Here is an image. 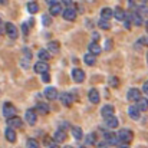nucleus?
<instances>
[{
  "instance_id": "30",
  "label": "nucleus",
  "mask_w": 148,
  "mask_h": 148,
  "mask_svg": "<svg viewBox=\"0 0 148 148\" xmlns=\"http://www.w3.org/2000/svg\"><path fill=\"white\" fill-rule=\"evenodd\" d=\"M89 52H91V53H94V55L97 56V55L101 53V46H99L97 42H92V43L89 45Z\"/></svg>"
},
{
  "instance_id": "2",
  "label": "nucleus",
  "mask_w": 148,
  "mask_h": 148,
  "mask_svg": "<svg viewBox=\"0 0 148 148\" xmlns=\"http://www.w3.org/2000/svg\"><path fill=\"white\" fill-rule=\"evenodd\" d=\"M4 30H6V33H7V36L10 38V39H16L17 36H19V32H17V27L13 25V23H10V22H7L6 25H4Z\"/></svg>"
},
{
  "instance_id": "38",
  "label": "nucleus",
  "mask_w": 148,
  "mask_h": 148,
  "mask_svg": "<svg viewBox=\"0 0 148 148\" xmlns=\"http://www.w3.org/2000/svg\"><path fill=\"white\" fill-rule=\"evenodd\" d=\"M42 81H43V82H49L50 81L49 72H46V73H43V75H42Z\"/></svg>"
},
{
  "instance_id": "41",
  "label": "nucleus",
  "mask_w": 148,
  "mask_h": 148,
  "mask_svg": "<svg viewBox=\"0 0 148 148\" xmlns=\"http://www.w3.org/2000/svg\"><path fill=\"white\" fill-rule=\"evenodd\" d=\"M60 1H62L65 6H71V4H72V0H60Z\"/></svg>"
},
{
  "instance_id": "39",
  "label": "nucleus",
  "mask_w": 148,
  "mask_h": 148,
  "mask_svg": "<svg viewBox=\"0 0 148 148\" xmlns=\"http://www.w3.org/2000/svg\"><path fill=\"white\" fill-rule=\"evenodd\" d=\"M140 43H141V45H147V46H148V36H145V38H141V39H140Z\"/></svg>"
},
{
  "instance_id": "37",
  "label": "nucleus",
  "mask_w": 148,
  "mask_h": 148,
  "mask_svg": "<svg viewBox=\"0 0 148 148\" xmlns=\"http://www.w3.org/2000/svg\"><path fill=\"white\" fill-rule=\"evenodd\" d=\"M22 29H23V33H25V36H27V35H29V25L23 23V25H22Z\"/></svg>"
},
{
  "instance_id": "18",
  "label": "nucleus",
  "mask_w": 148,
  "mask_h": 148,
  "mask_svg": "<svg viewBox=\"0 0 148 148\" xmlns=\"http://www.w3.org/2000/svg\"><path fill=\"white\" fill-rule=\"evenodd\" d=\"M105 124H106V127L111 128V130L118 128V118H115V116H109V118L105 119Z\"/></svg>"
},
{
  "instance_id": "44",
  "label": "nucleus",
  "mask_w": 148,
  "mask_h": 148,
  "mask_svg": "<svg viewBox=\"0 0 148 148\" xmlns=\"http://www.w3.org/2000/svg\"><path fill=\"white\" fill-rule=\"evenodd\" d=\"M46 3H48L49 6H52V4H55V3H56V0H46Z\"/></svg>"
},
{
  "instance_id": "27",
  "label": "nucleus",
  "mask_w": 148,
  "mask_h": 148,
  "mask_svg": "<svg viewBox=\"0 0 148 148\" xmlns=\"http://www.w3.org/2000/svg\"><path fill=\"white\" fill-rule=\"evenodd\" d=\"M59 49H60V45H59L56 40H52V42H49V43H48V50H49V52H52V53H58V52H59Z\"/></svg>"
},
{
  "instance_id": "21",
  "label": "nucleus",
  "mask_w": 148,
  "mask_h": 148,
  "mask_svg": "<svg viewBox=\"0 0 148 148\" xmlns=\"http://www.w3.org/2000/svg\"><path fill=\"white\" fill-rule=\"evenodd\" d=\"M84 60H85V63L86 65H89V66H94L95 63H97V59H95V55L94 53H86L85 56H84Z\"/></svg>"
},
{
  "instance_id": "29",
  "label": "nucleus",
  "mask_w": 148,
  "mask_h": 148,
  "mask_svg": "<svg viewBox=\"0 0 148 148\" xmlns=\"http://www.w3.org/2000/svg\"><path fill=\"white\" fill-rule=\"evenodd\" d=\"M71 131H72V135L75 137V140H81L82 135H84V134H82V130H81L79 127H72Z\"/></svg>"
},
{
  "instance_id": "49",
  "label": "nucleus",
  "mask_w": 148,
  "mask_h": 148,
  "mask_svg": "<svg viewBox=\"0 0 148 148\" xmlns=\"http://www.w3.org/2000/svg\"><path fill=\"white\" fill-rule=\"evenodd\" d=\"M143 1H148V0H143Z\"/></svg>"
},
{
  "instance_id": "34",
  "label": "nucleus",
  "mask_w": 148,
  "mask_h": 148,
  "mask_svg": "<svg viewBox=\"0 0 148 148\" xmlns=\"http://www.w3.org/2000/svg\"><path fill=\"white\" fill-rule=\"evenodd\" d=\"M26 148H39V143L35 138H29L26 141Z\"/></svg>"
},
{
  "instance_id": "24",
  "label": "nucleus",
  "mask_w": 148,
  "mask_h": 148,
  "mask_svg": "<svg viewBox=\"0 0 148 148\" xmlns=\"http://www.w3.org/2000/svg\"><path fill=\"white\" fill-rule=\"evenodd\" d=\"M131 20H132V23H134L135 26H141V25L144 23L143 16H141L140 13H132V14H131Z\"/></svg>"
},
{
  "instance_id": "47",
  "label": "nucleus",
  "mask_w": 148,
  "mask_h": 148,
  "mask_svg": "<svg viewBox=\"0 0 148 148\" xmlns=\"http://www.w3.org/2000/svg\"><path fill=\"white\" fill-rule=\"evenodd\" d=\"M145 27H147V29H148V20H147V22H145Z\"/></svg>"
},
{
  "instance_id": "45",
  "label": "nucleus",
  "mask_w": 148,
  "mask_h": 148,
  "mask_svg": "<svg viewBox=\"0 0 148 148\" xmlns=\"http://www.w3.org/2000/svg\"><path fill=\"white\" fill-rule=\"evenodd\" d=\"M92 38H94V39H99V35H98V33H95V32H94V33H92Z\"/></svg>"
},
{
  "instance_id": "10",
  "label": "nucleus",
  "mask_w": 148,
  "mask_h": 148,
  "mask_svg": "<svg viewBox=\"0 0 148 148\" xmlns=\"http://www.w3.org/2000/svg\"><path fill=\"white\" fill-rule=\"evenodd\" d=\"M63 17H65L66 20H69V22L75 20V19H76V10H75L73 7H68V9L63 12Z\"/></svg>"
},
{
  "instance_id": "23",
  "label": "nucleus",
  "mask_w": 148,
  "mask_h": 148,
  "mask_svg": "<svg viewBox=\"0 0 148 148\" xmlns=\"http://www.w3.org/2000/svg\"><path fill=\"white\" fill-rule=\"evenodd\" d=\"M26 9H27V12L29 13H38L39 12V4L36 3V1H29L27 4H26Z\"/></svg>"
},
{
  "instance_id": "1",
  "label": "nucleus",
  "mask_w": 148,
  "mask_h": 148,
  "mask_svg": "<svg viewBox=\"0 0 148 148\" xmlns=\"http://www.w3.org/2000/svg\"><path fill=\"white\" fill-rule=\"evenodd\" d=\"M118 138H119L121 143L130 144L132 141V138H134V134L130 130H121V131H118Z\"/></svg>"
},
{
  "instance_id": "6",
  "label": "nucleus",
  "mask_w": 148,
  "mask_h": 148,
  "mask_svg": "<svg viewBox=\"0 0 148 148\" xmlns=\"http://www.w3.org/2000/svg\"><path fill=\"white\" fill-rule=\"evenodd\" d=\"M105 140H106V144H109V145H119L121 144V141L118 138V134L108 132V134H105Z\"/></svg>"
},
{
  "instance_id": "8",
  "label": "nucleus",
  "mask_w": 148,
  "mask_h": 148,
  "mask_svg": "<svg viewBox=\"0 0 148 148\" xmlns=\"http://www.w3.org/2000/svg\"><path fill=\"white\" fill-rule=\"evenodd\" d=\"M127 98L128 101H138V99L141 98V92H140V89H137V88H132V89H130L128 91V94H127Z\"/></svg>"
},
{
  "instance_id": "46",
  "label": "nucleus",
  "mask_w": 148,
  "mask_h": 148,
  "mask_svg": "<svg viewBox=\"0 0 148 148\" xmlns=\"http://www.w3.org/2000/svg\"><path fill=\"white\" fill-rule=\"evenodd\" d=\"M9 0H0V4H7Z\"/></svg>"
},
{
  "instance_id": "19",
  "label": "nucleus",
  "mask_w": 148,
  "mask_h": 148,
  "mask_svg": "<svg viewBox=\"0 0 148 148\" xmlns=\"http://www.w3.org/2000/svg\"><path fill=\"white\" fill-rule=\"evenodd\" d=\"M88 98H89V101L92 102V103H98L99 102V92L97 91V89H91L89 91V94H88Z\"/></svg>"
},
{
  "instance_id": "3",
  "label": "nucleus",
  "mask_w": 148,
  "mask_h": 148,
  "mask_svg": "<svg viewBox=\"0 0 148 148\" xmlns=\"http://www.w3.org/2000/svg\"><path fill=\"white\" fill-rule=\"evenodd\" d=\"M14 112H16V108L10 103V102H6L3 103V115L9 119V118H13L14 116Z\"/></svg>"
},
{
  "instance_id": "31",
  "label": "nucleus",
  "mask_w": 148,
  "mask_h": 148,
  "mask_svg": "<svg viewBox=\"0 0 148 148\" xmlns=\"http://www.w3.org/2000/svg\"><path fill=\"white\" fill-rule=\"evenodd\" d=\"M108 84H109V86H112V88H118V85H119V79H118L116 76L111 75V76L108 78Z\"/></svg>"
},
{
  "instance_id": "25",
  "label": "nucleus",
  "mask_w": 148,
  "mask_h": 148,
  "mask_svg": "<svg viewBox=\"0 0 148 148\" xmlns=\"http://www.w3.org/2000/svg\"><path fill=\"white\" fill-rule=\"evenodd\" d=\"M36 109H38V114H40V115H46L49 112V106L46 103H43V102H39L36 105Z\"/></svg>"
},
{
  "instance_id": "35",
  "label": "nucleus",
  "mask_w": 148,
  "mask_h": 148,
  "mask_svg": "<svg viewBox=\"0 0 148 148\" xmlns=\"http://www.w3.org/2000/svg\"><path fill=\"white\" fill-rule=\"evenodd\" d=\"M42 20H43V25H45V26H50V25H52V19H50L48 14H45V16L42 17Z\"/></svg>"
},
{
  "instance_id": "43",
  "label": "nucleus",
  "mask_w": 148,
  "mask_h": 148,
  "mask_svg": "<svg viewBox=\"0 0 148 148\" xmlns=\"http://www.w3.org/2000/svg\"><path fill=\"white\" fill-rule=\"evenodd\" d=\"M119 148H130V145L125 144V143H121V144H119Z\"/></svg>"
},
{
  "instance_id": "20",
  "label": "nucleus",
  "mask_w": 148,
  "mask_h": 148,
  "mask_svg": "<svg viewBox=\"0 0 148 148\" xmlns=\"http://www.w3.org/2000/svg\"><path fill=\"white\" fill-rule=\"evenodd\" d=\"M111 17H114V12L109 9V7H105L101 10V19H105V20H109Z\"/></svg>"
},
{
  "instance_id": "40",
  "label": "nucleus",
  "mask_w": 148,
  "mask_h": 148,
  "mask_svg": "<svg viewBox=\"0 0 148 148\" xmlns=\"http://www.w3.org/2000/svg\"><path fill=\"white\" fill-rule=\"evenodd\" d=\"M111 48H112V42H111V40L105 42V49H106V50H109Z\"/></svg>"
},
{
  "instance_id": "50",
  "label": "nucleus",
  "mask_w": 148,
  "mask_h": 148,
  "mask_svg": "<svg viewBox=\"0 0 148 148\" xmlns=\"http://www.w3.org/2000/svg\"><path fill=\"white\" fill-rule=\"evenodd\" d=\"M147 59H148V55H147Z\"/></svg>"
},
{
  "instance_id": "28",
  "label": "nucleus",
  "mask_w": 148,
  "mask_h": 148,
  "mask_svg": "<svg viewBox=\"0 0 148 148\" xmlns=\"http://www.w3.org/2000/svg\"><path fill=\"white\" fill-rule=\"evenodd\" d=\"M38 56H39V59H40V60H45V62L50 59L49 50H46V49H40L39 52H38Z\"/></svg>"
},
{
  "instance_id": "7",
  "label": "nucleus",
  "mask_w": 148,
  "mask_h": 148,
  "mask_svg": "<svg viewBox=\"0 0 148 148\" xmlns=\"http://www.w3.org/2000/svg\"><path fill=\"white\" fill-rule=\"evenodd\" d=\"M72 79L75 81V82H78V84H81V82H84V79H85V73H84V71L82 69H73L72 71Z\"/></svg>"
},
{
  "instance_id": "5",
  "label": "nucleus",
  "mask_w": 148,
  "mask_h": 148,
  "mask_svg": "<svg viewBox=\"0 0 148 148\" xmlns=\"http://www.w3.org/2000/svg\"><path fill=\"white\" fill-rule=\"evenodd\" d=\"M35 72L36 73H46V72H49V65L45 62V60H39L36 65H35Z\"/></svg>"
},
{
  "instance_id": "12",
  "label": "nucleus",
  "mask_w": 148,
  "mask_h": 148,
  "mask_svg": "<svg viewBox=\"0 0 148 148\" xmlns=\"http://www.w3.org/2000/svg\"><path fill=\"white\" fill-rule=\"evenodd\" d=\"M45 97L49 99V101H55V99H58V91L55 88L49 86V88L45 89Z\"/></svg>"
},
{
  "instance_id": "26",
  "label": "nucleus",
  "mask_w": 148,
  "mask_h": 148,
  "mask_svg": "<svg viewBox=\"0 0 148 148\" xmlns=\"http://www.w3.org/2000/svg\"><path fill=\"white\" fill-rule=\"evenodd\" d=\"M137 106H138L140 111H147L148 109V99L141 97V98L137 101Z\"/></svg>"
},
{
  "instance_id": "11",
  "label": "nucleus",
  "mask_w": 148,
  "mask_h": 148,
  "mask_svg": "<svg viewBox=\"0 0 148 148\" xmlns=\"http://www.w3.org/2000/svg\"><path fill=\"white\" fill-rule=\"evenodd\" d=\"M114 106L112 105H105V106H102V109H101V114H102V116L106 119V118H109V116H114Z\"/></svg>"
},
{
  "instance_id": "16",
  "label": "nucleus",
  "mask_w": 148,
  "mask_h": 148,
  "mask_svg": "<svg viewBox=\"0 0 148 148\" xmlns=\"http://www.w3.org/2000/svg\"><path fill=\"white\" fill-rule=\"evenodd\" d=\"M4 135H6V140H7L9 143H14V141H16V132H14L13 128L9 127V128L4 131Z\"/></svg>"
},
{
  "instance_id": "51",
  "label": "nucleus",
  "mask_w": 148,
  "mask_h": 148,
  "mask_svg": "<svg viewBox=\"0 0 148 148\" xmlns=\"http://www.w3.org/2000/svg\"><path fill=\"white\" fill-rule=\"evenodd\" d=\"M82 148H84V147H82Z\"/></svg>"
},
{
  "instance_id": "42",
  "label": "nucleus",
  "mask_w": 148,
  "mask_h": 148,
  "mask_svg": "<svg viewBox=\"0 0 148 148\" xmlns=\"http://www.w3.org/2000/svg\"><path fill=\"white\" fill-rule=\"evenodd\" d=\"M143 91H144V92H145V94L148 95V81L145 82V84H144V86H143Z\"/></svg>"
},
{
  "instance_id": "14",
  "label": "nucleus",
  "mask_w": 148,
  "mask_h": 148,
  "mask_svg": "<svg viewBox=\"0 0 148 148\" xmlns=\"http://www.w3.org/2000/svg\"><path fill=\"white\" fill-rule=\"evenodd\" d=\"M66 140V132L63 131V130H58L56 132H55V137H53V141L55 143H63Z\"/></svg>"
},
{
  "instance_id": "48",
  "label": "nucleus",
  "mask_w": 148,
  "mask_h": 148,
  "mask_svg": "<svg viewBox=\"0 0 148 148\" xmlns=\"http://www.w3.org/2000/svg\"><path fill=\"white\" fill-rule=\"evenodd\" d=\"M65 148H72V147H65Z\"/></svg>"
},
{
  "instance_id": "17",
  "label": "nucleus",
  "mask_w": 148,
  "mask_h": 148,
  "mask_svg": "<svg viewBox=\"0 0 148 148\" xmlns=\"http://www.w3.org/2000/svg\"><path fill=\"white\" fill-rule=\"evenodd\" d=\"M114 16H115V19H116V20H121V22H124V20L127 19V13H125L121 7H116V9H115Z\"/></svg>"
},
{
  "instance_id": "9",
  "label": "nucleus",
  "mask_w": 148,
  "mask_h": 148,
  "mask_svg": "<svg viewBox=\"0 0 148 148\" xmlns=\"http://www.w3.org/2000/svg\"><path fill=\"white\" fill-rule=\"evenodd\" d=\"M7 124H9V127L10 128H20L22 125H23V121L19 118V116H13V118H9L7 119Z\"/></svg>"
},
{
  "instance_id": "15",
  "label": "nucleus",
  "mask_w": 148,
  "mask_h": 148,
  "mask_svg": "<svg viewBox=\"0 0 148 148\" xmlns=\"http://www.w3.org/2000/svg\"><path fill=\"white\" fill-rule=\"evenodd\" d=\"M60 102L65 105V106H71L72 105V95L71 94H66V92H63V94H60Z\"/></svg>"
},
{
  "instance_id": "22",
  "label": "nucleus",
  "mask_w": 148,
  "mask_h": 148,
  "mask_svg": "<svg viewBox=\"0 0 148 148\" xmlns=\"http://www.w3.org/2000/svg\"><path fill=\"white\" fill-rule=\"evenodd\" d=\"M60 12H62V6H60V3H55V4L49 6V13L52 14V16L60 14Z\"/></svg>"
},
{
  "instance_id": "32",
  "label": "nucleus",
  "mask_w": 148,
  "mask_h": 148,
  "mask_svg": "<svg viewBox=\"0 0 148 148\" xmlns=\"http://www.w3.org/2000/svg\"><path fill=\"white\" fill-rule=\"evenodd\" d=\"M95 143H97V134H95V132L88 134V135H86V144H88V145H95Z\"/></svg>"
},
{
  "instance_id": "4",
  "label": "nucleus",
  "mask_w": 148,
  "mask_h": 148,
  "mask_svg": "<svg viewBox=\"0 0 148 148\" xmlns=\"http://www.w3.org/2000/svg\"><path fill=\"white\" fill-rule=\"evenodd\" d=\"M25 119H26V122H27L29 125H35V124H36V119H38L36 111H35V109H27V111L25 112Z\"/></svg>"
},
{
  "instance_id": "13",
  "label": "nucleus",
  "mask_w": 148,
  "mask_h": 148,
  "mask_svg": "<svg viewBox=\"0 0 148 148\" xmlns=\"http://www.w3.org/2000/svg\"><path fill=\"white\" fill-rule=\"evenodd\" d=\"M140 109H138V106L137 105H131L130 108H128V115L132 118V119H138L140 118Z\"/></svg>"
},
{
  "instance_id": "33",
  "label": "nucleus",
  "mask_w": 148,
  "mask_h": 148,
  "mask_svg": "<svg viewBox=\"0 0 148 148\" xmlns=\"http://www.w3.org/2000/svg\"><path fill=\"white\" fill-rule=\"evenodd\" d=\"M98 26L103 30H109L111 29V25H109V20H105V19H101L98 22Z\"/></svg>"
},
{
  "instance_id": "36",
  "label": "nucleus",
  "mask_w": 148,
  "mask_h": 148,
  "mask_svg": "<svg viewBox=\"0 0 148 148\" xmlns=\"http://www.w3.org/2000/svg\"><path fill=\"white\" fill-rule=\"evenodd\" d=\"M147 12H148V9H147V6H140V9H138V12L137 13H140L141 16H144V14H147Z\"/></svg>"
}]
</instances>
